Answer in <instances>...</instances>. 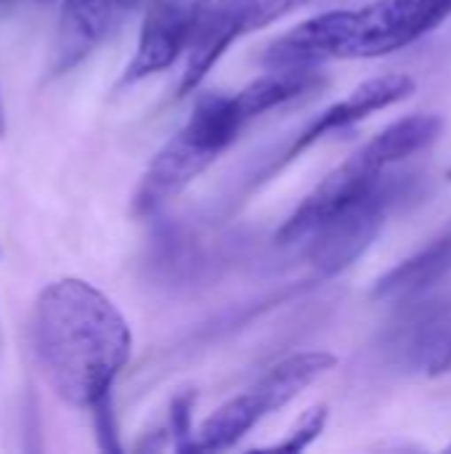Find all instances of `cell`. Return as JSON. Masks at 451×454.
<instances>
[{
    "label": "cell",
    "instance_id": "cell-6",
    "mask_svg": "<svg viewBox=\"0 0 451 454\" xmlns=\"http://www.w3.org/2000/svg\"><path fill=\"white\" fill-rule=\"evenodd\" d=\"M314 0H194L189 11L186 69L181 96L194 93L223 53L245 35L258 32Z\"/></svg>",
    "mask_w": 451,
    "mask_h": 454
},
{
    "label": "cell",
    "instance_id": "cell-1",
    "mask_svg": "<svg viewBox=\"0 0 451 454\" xmlns=\"http://www.w3.org/2000/svg\"><path fill=\"white\" fill-rule=\"evenodd\" d=\"M32 354L51 391L74 410L112 399L133 351L122 311L90 282L66 277L40 290L29 319Z\"/></svg>",
    "mask_w": 451,
    "mask_h": 454
},
{
    "label": "cell",
    "instance_id": "cell-17",
    "mask_svg": "<svg viewBox=\"0 0 451 454\" xmlns=\"http://www.w3.org/2000/svg\"><path fill=\"white\" fill-rule=\"evenodd\" d=\"M5 136V104H3V90H0V138Z\"/></svg>",
    "mask_w": 451,
    "mask_h": 454
},
{
    "label": "cell",
    "instance_id": "cell-3",
    "mask_svg": "<svg viewBox=\"0 0 451 454\" xmlns=\"http://www.w3.org/2000/svg\"><path fill=\"white\" fill-rule=\"evenodd\" d=\"M245 125L234 96H202L183 128L165 141L144 170L130 200L133 215L149 218L165 210L239 138Z\"/></svg>",
    "mask_w": 451,
    "mask_h": 454
},
{
    "label": "cell",
    "instance_id": "cell-5",
    "mask_svg": "<svg viewBox=\"0 0 451 454\" xmlns=\"http://www.w3.org/2000/svg\"><path fill=\"white\" fill-rule=\"evenodd\" d=\"M409 173H385L372 189L327 215L300 245L319 277H338L351 269L380 237L399 200L409 194Z\"/></svg>",
    "mask_w": 451,
    "mask_h": 454
},
{
    "label": "cell",
    "instance_id": "cell-9",
    "mask_svg": "<svg viewBox=\"0 0 451 454\" xmlns=\"http://www.w3.org/2000/svg\"><path fill=\"white\" fill-rule=\"evenodd\" d=\"M189 11L191 3L186 0H157L149 8L136 53L125 67L122 85H133L144 77L159 74L183 53L189 35Z\"/></svg>",
    "mask_w": 451,
    "mask_h": 454
},
{
    "label": "cell",
    "instance_id": "cell-22",
    "mask_svg": "<svg viewBox=\"0 0 451 454\" xmlns=\"http://www.w3.org/2000/svg\"><path fill=\"white\" fill-rule=\"evenodd\" d=\"M449 450H451V447H449Z\"/></svg>",
    "mask_w": 451,
    "mask_h": 454
},
{
    "label": "cell",
    "instance_id": "cell-8",
    "mask_svg": "<svg viewBox=\"0 0 451 454\" xmlns=\"http://www.w3.org/2000/svg\"><path fill=\"white\" fill-rule=\"evenodd\" d=\"M415 93V80L404 72H391V74H377L367 82H362L359 88H354L343 101L332 104L330 109H324L295 141L292 146L284 152V160L276 162V168L292 162L300 152H306L308 146H314L316 141H322L330 133L346 130L362 120H367L369 114L388 109L404 98H409Z\"/></svg>",
    "mask_w": 451,
    "mask_h": 454
},
{
    "label": "cell",
    "instance_id": "cell-10",
    "mask_svg": "<svg viewBox=\"0 0 451 454\" xmlns=\"http://www.w3.org/2000/svg\"><path fill=\"white\" fill-rule=\"evenodd\" d=\"M112 5L114 0H64L51 56L53 74L69 72L98 45L109 29Z\"/></svg>",
    "mask_w": 451,
    "mask_h": 454
},
{
    "label": "cell",
    "instance_id": "cell-19",
    "mask_svg": "<svg viewBox=\"0 0 451 454\" xmlns=\"http://www.w3.org/2000/svg\"><path fill=\"white\" fill-rule=\"evenodd\" d=\"M0 348H3V333H0Z\"/></svg>",
    "mask_w": 451,
    "mask_h": 454
},
{
    "label": "cell",
    "instance_id": "cell-4",
    "mask_svg": "<svg viewBox=\"0 0 451 454\" xmlns=\"http://www.w3.org/2000/svg\"><path fill=\"white\" fill-rule=\"evenodd\" d=\"M441 130H444V120L439 114H412L380 130L356 154H351L340 168H335L295 207V213L279 226L276 242L300 245L327 215H332L338 207H343L346 202L372 189L388 173V168L433 146Z\"/></svg>",
    "mask_w": 451,
    "mask_h": 454
},
{
    "label": "cell",
    "instance_id": "cell-2",
    "mask_svg": "<svg viewBox=\"0 0 451 454\" xmlns=\"http://www.w3.org/2000/svg\"><path fill=\"white\" fill-rule=\"evenodd\" d=\"M451 16V0H375L306 19L266 53V67H319L330 59H380L396 53Z\"/></svg>",
    "mask_w": 451,
    "mask_h": 454
},
{
    "label": "cell",
    "instance_id": "cell-20",
    "mask_svg": "<svg viewBox=\"0 0 451 454\" xmlns=\"http://www.w3.org/2000/svg\"><path fill=\"white\" fill-rule=\"evenodd\" d=\"M449 181H451V168H449Z\"/></svg>",
    "mask_w": 451,
    "mask_h": 454
},
{
    "label": "cell",
    "instance_id": "cell-11",
    "mask_svg": "<svg viewBox=\"0 0 451 454\" xmlns=\"http://www.w3.org/2000/svg\"><path fill=\"white\" fill-rule=\"evenodd\" d=\"M451 274V226L441 231L436 239H431L423 250L396 263L391 271H385L375 287V301H407L415 295L428 293L439 282H444Z\"/></svg>",
    "mask_w": 451,
    "mask_h": 454
},
{
    "label": "cell",
    "instance_id": "cell-15",
    "mask_svg": "<svg viewBox=\"0 0 451 454\" xmlns=\"http://www.w3.org/2000/svg\"><path fill=\"white\" fill-rule=\"evenodd\" d=\"M93 426H96V436L104 452H120V442H117V423H114V412H112V399L98 402L93 410Z\"/></svg>",
    "mask_w": 451,
    "mask_h": 454
},
{
    "label": "cell",
    "instance_id": "cell-18",
    "mask_svg": "<svg viewBox=\"0 0 451 454\" xmlns=\"http://www.w3.org/2000/svg\"><path fill=\"white\" fill-rule=\"evenodd\" d=\"M117 5H122V8H130V5H136L138 0H114Z\"/></svg>",
    "mask_w": 451,
    "mask_h": 454
},
{
    "label": "cell",
    "instance_id": "cell-7",
    "mask_svg": "<svg viewBox=\"0 0 451 454\" xmlns=\"http://www.w3.org/2000/svg\"><path fill=\"white\" fill-rule=\"evenodd\" d=\"M407 306L393 317L380 338V348L399 370L428 375L436 372L451 346V298H407Z\"/></svg>",
    "mask_w": 451,
    "mask_h": 454
},
{
    "label": "cell",
    "instance_id": "cell-16",
    "mask_svg": "<svg viewBox=\"0 0 451 454\" xmlns=\"http://www.w3.org/2000/svg\"><path fill=\"white\" fill-rule=\"evenodd\" d=\"M444 372H451V346H449V351L441 356V362H439V367H436V372H433V375H444Z\"/></svg>",
    "mask_w": 451,
    "mask_h": 454
},
{
    "label": "cell",
    "instance_id": "cell-13",
    "mask_svg": "<svg viewBox=\"0 0 451 454\" xmlns=\"http://www.w3.org/2000/svg\"><path fill=\"white\" fill-rule=\"evenodd\" d=\"M327 418H330V410L324 404L311 407L308 412H303L298 418V423L290 428V434L282 442H276L271 450H279V452H303V450H308L319 439V434L324 431Z\"/></svg>",
    "mask_w": 451,
    "mask_h": 454
},
{
    "label": "cell",
    "instance_id": "cell-14",
    "mask_svg": "<svg viewBox=\"0 0 451 454\" xmlns=\"http://www.w3.org/2000/svg\"><path fill=\"white\" fill-rule=\"evenodd\" d=\"M194 402H197V396L191 391H186V394L175 396L170 404V436H173L178 452H191V436H194L191 410H194Z\"/></svg>",
    "mask_w": 451,
    "mask_h": 454
},
{
    "label": "cell",
    "instance_id": "cell-21",
    "mask_svg": "<svg viewBox=\"0 0 451 454\" xmlns=\"http://www.w3.org/2000/svg\"><path fill=\"white\" fill-rule=\"evenodd\" d=\"M0 3H5V0H0Z\"/></svg>",
    "mask_w": 451,
    "mask_h": 454
},
{
    "label": "cell",
    "instance_id": "cell-12",
    "mask_svg": "<svg viewBox=\"0 0 451 454\" xmlns=\"http://www.w3.org/2000/svg\"><path fill=\"white\" fill-rule=\"evenodd\" d=\"M338 359L327 351H303L292 354L276 367H271L250 391L255 394L263 415H274L282 407H287L292 399H298L311 383H316L322 375H327Z\"/></svg>",
    "mask_w": 451,
    "mask_h": 454
}]
</instances>
